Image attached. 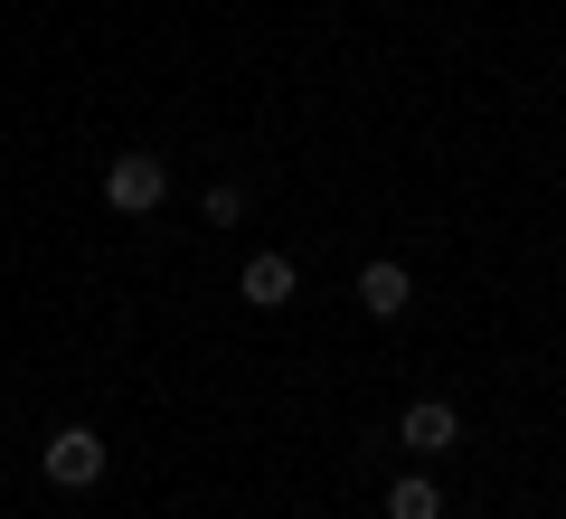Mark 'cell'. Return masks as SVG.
<instances>
[{"mask_svg": "<svg viewBox=\"0 0 566 519\" xmlns=\"http://www.w3.org/2000/svg\"><path fill=\"white\" fill-rule=\"evenodd\" d=\"M161 199H170L161 152H114V170H104V208H114V218H151Z\"/></svg>", "mask_w": 566, "mask_h": 519, "instance_id": "cell-1", "label": "cell"}, {"mask_svg": "<svg viewBox=\"0 0 566 519\" xmlns=\"http://www.w3.org/2000/svg\"><path fill=\"white\" fill-rule=\"evenodd\" d=\"M39 473L57 481V491H95V481H104V435H95V425H57L48 454H39Z\"/></svg>", "mask_w": 566, "mask_h": 519, "instance_id": "cell-2", "label": "cell"}, {"mask_svg": "<svg viewBox=\"0 0 566 519\" xmlns=\"http://www.w3.org/2000/svg\"><path fill=\"white\" fill-rule=\"evenodd\" d=\"M453 435H463V416H453L444 397H416V406L397 416V444H406V454H453Z\"/></svg>", "mask_w": 566, "mask_h": 519, "instance_id": "cell-3", "label": "cell"}, {"mask_svg": "<svg viewBox=\"0 0 566 519\" xmlns=\"http://www.w3.org/2000/svg\"><path fill=\"white\" fill-rule=\"evenodd\" d=\"M237 293L255 302V312H283V302L303 293V264H293V256H245V274H237Z\"/></svg>", "mask_w": 566, "mask_h": 519, "instance_id": "cell-4", "label": "cell"}, {"mask_svg": "<svg viewBox=\"0 0 566 519\" xmlns=\"http://www.w3.org/2000/svg\"><path fill=\"white\" fill-rule=\"evenodd\" d=\"M406 302H416V283H406V264H387V256H378V264L359 274V312H368V321H397Z\"/></svg>", "mask_w": 566, "mask_h": 519, "instance_id": "cell-5", "label": "cell"}, {"mask_svg": "<svg viewBox=\"0 0 566 519\" xmlns=\"http://www.w3.org/2000/svg\"><path fill=\"white\" fill-rule=\"evenodd\" d=\"M387 519H444V491H434L424 473H397L387 481Z\"/></svg>", "mask_w": 566, "mask_h": 519, "instance_id": "cell-6", "label": "cell"}, {"mask_svg": "<svg viewBox=\"0 0 566 519\" xmlns=\"http://www.w3.org/2000/svg\"><path fill=\"white\" fill-rule=\"evenodd\" d=\"M237 218H245V189L218 180V189H208V227H237Z\"/></svg>", "mask_w": 566, "mask_h": 519, "instance_id": "cell-7", "label": "cell"}]
</instances>
